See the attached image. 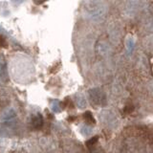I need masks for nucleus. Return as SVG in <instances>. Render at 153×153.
<instances>
[{
  "label": "nucleus",
  "mask_w": 153,
  "mask_h": 153,
  "mask_svg": "<svg viewBox=\"0 0 153 153\" xmlns=\"http://www.w3.org/2000/svg\"><path fill=\"white\" fill-rule=\"evenodd\" d=\"M0 46H3V47H7L8 46V43H7V40H6V38H4V37H1L0 38Z\"/></svg>",
  "instance_id": "f03ea898"
},
{
  "label": "nucleus",
  "mask_w": 153,
  "mask_h": 153,
  "mask_svg": "<svg viewBox=\"0 0 153 153\" xmlns=\"http://www.w3.org/2000/svg\"><path fill=\"white\" fill-rule=\"evenodd\" d=\"M150 85H149V89L152 91V92H153V81H152V82L151 83H149Z\"/></svg>",
  "instance_id": "7ed1b4c3"
},
{
  "label": "nucleus",
  "mask_w": 153,
  "mask_h": 153,
  "mask_svg": "<svg viewBox=\"0 0 153 153\" xmlns=\"http://www.w3.org/2000/svg\"><path fill=\"white\" fill-rule=\"evenodd\" d=\"M42 123H43V118L41 116V114H37V116H36L32 121L33 126L35 128H36V129L40 128L42 126Z\"/></svg>",
  "instance_id": "f257e3e1"
}]
</instances>
